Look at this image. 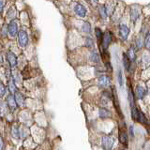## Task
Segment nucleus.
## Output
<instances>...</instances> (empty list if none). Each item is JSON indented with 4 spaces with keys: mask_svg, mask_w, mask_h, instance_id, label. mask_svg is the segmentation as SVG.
<instances>
[{
    "mask_svg": "<svg viewBox=\"0 0 150 150\" xmlns=\"http://www.w3.org/2000/svg\"><path fill=\"white\" fill-rule=\"evenodd\" d=\"M8 88H9V91H11V93H15L17 91V86H16V83L14 82V80L12 77H11L8 79Z\"/></svg>",
    "mask_w": 150,
    "mask_h": 150,
    "instance_id": "obj_16",
    "label": "nucleus"
},
{
    "mask_svg": "<svg viewBox=\"0 0 150 150\" xmlns=\"http://www.w3.org/2000/svg\"><path fill=\"white\" fill-rule=\"evenodd\" d=\"M135 95H136V97H137V98H139V100H141V98H144V96L145 95V89H144L143 86H138L137 87H136Z\"/></svg>",
    "mask_w": 150,
    "mask_h": 150,
    "instance_id": "obj_15",
    "label": "nucleus"
},
{
    "mask_svg": "<svg viewBox=\"0 0 150 150\" xmlns=\"http://www.w3.org/2000/svg\"><path fill=\"white\" fill-rule=\"evenodd\" d=\"M5 93H6V86H5L4 83L0 81V98H3Z\"/></svg>",
    "mask_w": 150,
    "mask_h": 150,
    "instance_id": "obj_26",
    "label": "nucleus"
},
{
    "mask_svg": "<svg viewBox=\"0 0 150 150\" xmlns=\"http://www.w3.org/2000/svg\"><path fill=\"white\" fill-rule=\"evenodd\" d=\"M70 8L72 9V12L79 18H84L87 14L86 8L79 2H71Z\"/></svg>",
    "mask_w": 150,
    "mask_h": 150,
    "instance_id": "obj_1",
    "label": "nucleus"
},
{
    "mask_svg": "<svg viewBox=\"0 0 150 150\" xmlns=\"http://www.w3.org/2000/svg\"><path fill=\"white\" fill-rule=\"evenodd\" d=\"M123 65H124V68L126 70L129 69V60L126 54H123Z\"/></svg>",
    "mask_w": 150,
    "mask_h": 150,
    "instance_id": "obj_21",
    "label": "nucleus"
},
{
    "mask_svg": "<svg viewBox=\"0 0 150 150\" xmlns=\"http://www.w3.org/2000/svg\"><path fill=\"white\" fill-rule=\"evenodd\" d=\"M119 141L121 142V144H127V143H128V134H127L126 131L120 130V132H119Z\"/></svg>",
    "mask_w": 150,
    "mask_h": 150,
    "instance_id": "obj_18",
    "label": "nucleus"
},
{
    "mask_svg": "<svg viewBox=\"0 0 150 150\" xmlns=\"http://www.w3.org/2000/svg\"><path fill=\"white\" fill-rule=\"evenodd\" d=\"M100 116L101 117V118H106V117L111 116V114H110V112L106 109H100Z\"/></svg>",
    "mask_w": 150,
    "mask_h": 150,
    "instance_id": "obj_23",
    "label": "nucleus"
},
{
    "mask_svg": "<svg viewBox=\"0 0 150 150\" xmlns=\"http://www.w3.org/2000/svg\"><path fill=\"white\" fill-rule=\"evenodd\" d=\"M7 105L8 106V108L11 111L15 110L17 108V102H16L15 98H14L13 95H8L7 97Z\"/></svg>",
    "mask_w": 150,
    "mask_h": 150,
    "instance_id": "obj_10",
    "label": "nucleus"
},
{
    "mask_svg": "<svg viewBox=\"0 0 150 150\" xmlns=\"http://www.w3.org/2000/svg\"><path fill=\"white\" fill-rule=\"evenodd\" d=\"M135 44H136V47H137V49H140L141 46H142V40L137 39L135 41Z\"/></svg>",
    "mask_w": 150,
    "mask_h": 150,
    "instance_id": "obj_30",
    "label": "nucleus"
},
{
    "mask_svg": "<svg viewBox=\"0 0 150 150\" xmlns=\"http://www.w3.org/2000/svg\"><path fill=\"white\" fill-rule=\"evenodd\" d=\"M111 42H112V34L109 31H106L104 34L102 35V39H101V42H100L102 44L103 49L106 50L108 47H109V45L111 44Z\"/></svg>",
    "mask_w": 150,
    "mask_h": 150,
    "instance_id": "obj_5",
    "label": "nucleus"
},
{
    "mask_svg": "<svg viewBox=\"0 0 150 150\" xmlns=\"http://www.w3.org/2000/svg\"><path fill=\"white\" fill-rule=\"evenodd\" d=\"M0 36L2 38H7L8 37V27L6 25H4L1 29H0Z\"/></svg>",
    "mask_w": 150,
    "mask_h": 150,
    "instance_id": "obj_24",
    "label": "nucleus"
},
{
    "mask_svg": "<svg viewBox=\"0 0 150 150\" xmlns=\"http://www.w3.org/2000/svg\"><path fill=\"white\" fill-rule=\"evenodd\" d=\"M84 43H86V46L87 47H92L93 46V40L91 38H86L84 39Z\"/></svg>",
    "mask_w": 150,
    "mask_h": 150,
    "instance_id": "obj_27",
    "label": "nucleus"
},
{
    "mask_svg": "<svg viewBox=\"0 0 150 150\" xmlns=\"http://www.w3.org/2000/svg\"><path fill=\"white\" fill-rule=\"evenodd\" d=\"M98 83L100 86L107 87V86H109V84H110V78L106 76V75H102V76L98 77Z\"/></svg>",
    "mask_w": 150,
    "mask_h": 150,
    "instance_id": "obj_11",
    "label": "nucleus"
},
{
    "mask_svg": "<svg viewBox=\"0 0 150 150\" xmlns=\"http://www.w3.org/2000/svg\"><path fill=\"white\" fill-rule=\"evenodd\" d=\"M90 2L92 3V5L94 7H96V5H97V0H90Z\"/></svg>",
    "mask_w": 150,
    "mask_h": 150,
    "instance_id": "obj_33",
    "label": "nucleus"
},
{
    "mask_svg": "<svg viewBox=\"0 0 150 150\" xmlns=\"http://www.w3.org/2000/svg\"><path fill=\"white\" fill-rule=\"evenodd\" d=\"M4 62H5V59H4V57H3L2 54L0 53V67H2V66L4 65Z\"/></svg>",
    "mask_w": 150,
    "mask_h": 150,
    "instance_id": "obj_31",
    "label": "nucleus"
},
{
    "mask_svg": "<svg viewBox=\"0 0 150 150\" xmlns=\"http://www.w3.org/2000/svg\"><path fill=\"white\" fill-rule=\"evenodd\" d=\"M15 96H14V98H15V100H16V102H17V104H19V105H25V97L23 96V94H21L20 92H18V91H16L15 93Z\"/></svg>",
    "mask_w": 150,
    "mask_h": 150,
    "instance_id": "obj_13",
    "label": "nucleus"
},
{
    "mask_svg": "<svg viewBox=\"0 0 150 150\" xmlns=\"http://www.w3.org/2000/svg\"><path fill=\"white\" fill-rule=\"evenodd\" d=\"M141 14V8L138 6H132L130 8V19L132 22H135L139 18Z\"/></svg>",
    "mask_w": 150,
    "mask_h": 150,
    "instance_id": "obj_9",
    "label": "nucleus"
},
{
    "mask_svg": "<svg viewBox=\"0 0 150 150\" xmlns=\"http://www.w3.org/2000/svg\"><path fill=\"white\" fill-rule=\"evenodd\" d=\"M118 83L120 84V86H123V77H122V71L119 69L118 71Z\"/></svg>",
    "mask_w": 150,
    "mask_h": 150,
    "instance_id": "obj_29",
    "label": "nucleus"
},
{
    "mask_svg": "<svg viewBox=\"0 0 150 150\" xmlns=\"http://www.w3.org/2000/svg\"><path fill=\"white\" fill-rule=\"evenodd\" d=\"M86 1H88V0H86Z\"/></svg>",
    "mask_w": 150,
    "mask_h": 150,
    "instance_id": "obj_35",
    "label": "nucleus"
},
{
    "mask_svg": "<svg viewBox=\"0 0 150 150\" xmlns=\"http://www.w3.org/2000/svg\"><path fill=\"white\" fill-rule=\"evenodd\" d=\"M6 61L9 64V66L11 67V69H14L17 67V56L16 54L11 51H8L6 54Z\"/></svg>",
    "mask_w": 150,
    "mask_h": 150,
    "instance_id": "obj_4",
    "label": "nucleus"
},
{
    "mask_svg": "<svg viewBox=\"0 0 150 150\" xmlns=\"http://www.w3.org/2000/svg\"><path fill=\"white\" fill-rule=\"evenodd\" d=\"M5 5H6V0H0V15H2L4 11Z\"/></svg>",
    "mask_w": 150,
    "mask_h": 150,
    "instance_id": "obj_28",
    "label": "nucleus"
},
{
    "mask_svg": "<svg viewBox=\"0 0 150 150\" xmlns=\"http://www.w3.org/2000/svg\"><path fill=\"white\" fill-rule=\"evenodd\" d=\"M81 31L84 34H90L91 32V25L88 22H83L81 25Z\"/></svg>",
    "mask_w": 150,
    "mask_h": 150,
    "instance_id": "obj_14",
    "label": "nucleus"
},
{
    "mask_svg": "<svg viewBox=\"0 0 150 150\" xmlns=\"http://www.w3.org/2000/svg\"><path fill=\"white\" fill-rule=\"evenodd\" d=\"M129 129H130V135H131V136H133V131H132V127H130V128H129Z\"/></svg>",
    "mask_w": 150,
    "mask_h": 150,
    "instance_id": "obj_34",
    "label": "nucleus"
},
{
    "mask_svg": "<svg viewBox=\"0 0 150 150\" xmlns=\"http://www.w3.org/2000/svg\"><path fill=\"white\" fill-rule=\"evenodd\" d=\"M17 16V9L14 6H11L8 9V11L6 12V16H5V19L8 21V22H11L12 20L16 18Z\"/></svg>",
    "mask_w": 150,
    "mask_h": 150,
    "instance_id": "obj_8",
    "label": "nucleus"
},
{
    "mask_svg": "<svg viewBox=\"0 0 150 150\" xmlns=\"http://www.w3.org/2000/svg\"><path fill=\"white\" fill-rule=\"evenodd\" d=\"M7 27H8V35L11 39H14L15 37H17L19 33V22L16 19L9 22Z\"/></svg>",
    "mask_w": 150,
    "mask_h": 150,
    "instance_id": "obj_3",
    "label": "nucleus"
},
{
    "mask_svg": "<svg viewBox=\"0 0 150 150\" xmlns=\"http://www.w3.org/2000/svg\"><path fill=\"white\" fill-rule=\"evenodd\" d=\"M128 58H129V61H134L135 60V57H136V55H135V51H134V48L133 47H130V48L129 49V51H128Z\"/></svg>",
    "mask_w": 150,
    "mask_h": 150,
    "instance_id": "obj_20",
    "label": "nucleus"
},
{
    "mask_svg": "<svg viewBox=\"0 0 150 150\" xmlns=\"http://www.w3.org/2000/svg\"><path fill=\"white\" fill-rule=\"evenodd\" d=\"M114 143H115V140L112 137H110V136H104V137L102 138V147L105 150L112 149V147L114 146Z\"/></svg>",
    "mask_w": 150,
    "mask_h": 150,
    "instance_id": "obj_7",
    "label": "nucleus"
},
{
    "mask_svg": "<svg viewBox=\"0 0 150 150\" xmlns=\"http://www.w3.org/2000/svg\"><path fill=\"white\" fill-rule=\"evenodd\" d=\"M100 55H98V53H96V52H92L90 56H89V59H90L91 62L95 63V64H98L100 63Z\"/></svg>",
    "mask_w": 150,
    "mask_h": 150,
    "instance_id": "obj_19",
    "label": "nucleus"
},
{
    "mask_svg": "<svg viewBox=\"0 0 150 150\" xmlns=\"http://www.w3.org/2000/svg\"><path fill=\"white\" fill-rule=\"evenodd\" d=\"M95 35H96V38H97V40H98V41L100 42H101V39H102V32H101V30L98 27H96L95 28Z\"/></svg>",
    "mask_w": 150,
    "mask_h": 150,
    "instance_id": "obj_22",
    "label": "nucleus"
},
{
    "mask_svg": "<svg viewBox=\"0 0 150 150\" xmlns=\"http://www.w3.org/2000/svg\"><path fill=\"white\" fill-rule=\"evenodd\" d=\"M3 145H4L3 140H2L1 137H0V150H2V149H3Z\"/></svg>",
    "mask_w": 150,
    "mask_h": 150,
    "instance_id": "obj_32",
    "label": "nucleus"
},
{
    "mask_svg": "<svg viewBox=\"0 0 150 150\" xmlns=\"http://www.w3.org/2000/svg\"><path fill=\"white\" fill-rule=\"evenodd\" d=\"M29 16H28V13L25 12V11H23L20 15V23L23 25H29Z\"/></svg>",
    "mask_w": 150,
    "mask_h": 150,
    "instance_id": "obj_12",
    "label": "nucleus"
},
{
    "mask_svg": "<svg viewBox=\"0 0 150 150\" xmlns=\"http://www.w3.org/2000/svg\"><path fill=\"white\" fill-rule=\"evenodd\" d=\"M98 13H100V16L101 19L106 20L108 17V11H107V8L105 6H100L98 8Z\"/></svg>",
    "mask_w": 150,
    "mask_h": 150,
    "instance_id": "obj_17",
    "label": "nucleus"
},
{
    "mask_svg": "<svg viewBox=\"0 0 150 150\" xmlns=\"http://www.w3.org/2000/svg\"><path fill=\"white\" fill-rule=\"evenodd\" d=\"M17 41L19 48L25 49L27 47L28 43H29V37H28L27 32L25 29L19 30V33L17 35Z\"/></svg>",
    "mask_w": 150,
    "mask_h": 150,
    "instance_id": "obj_2",
    "label": "nucleus"
},
{
    "mask_svg": "<svg viewBox=\"0 0 150 150\" xmlns=\"http://www.w3.org/2000/svg\"><path fill=\"white\" fill-rule=\"evenodd\" d=\"M144 47L147 50H150V33H148V34L146 35V37H145V40H144Z\"/></svg>",
    "mask_w": 150,
    "mask_h": 150,
    "instance_id": "obj_25",
    "label": "nucleus"
},
{
    "mask_svg": "<svg viewBox=\"0 0 150 150\" xmlns=\"http://www.w3.org/2000/svg\"><path fill=\"white\" fill-rule=\"evenodd\" d=\"M129 34V28L127 26L125 23H120L119 25V37L122 40H126L128 39Z\"/></svg>",
    "mask_w": 150,
    "mask_h": 150,
    "instance_id": "obj_6",
    "label": "nucleus"
}]
</instances>
